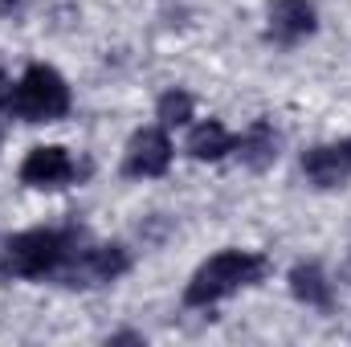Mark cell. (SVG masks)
<instances>
[{
	"mask_svg": "<svg viewBox=\"0 0 351 347\" xmlns=\"http://www.w3.org/2000/svg\"><path fill=\"white\" fill-rule=\"evenodd\" d=\"M82 246V229L66 225V229H25L16 237L4 241L0 250V278L4 282H37V278H58L62 265L74 258V250Z\"/></svg>",
	"mask_w": 351,
	"mask_h": 347,
	"instance_id": "6da1fadb",
	"label": "cell"
},
{
	"mask_svg": "<svg viewBox=\"0 0 351 347\" xmlns=\"http://www.w3.org/2000/svg\"><path fill=\"white\" fill-rule=\"evenodd\" d=\"M265 274H269V258L258 254V250H221L208 261H200L196 274L188 278L184 307H192V311L217 307V302H225V298L265 282Z\"/></svg>",
	"mask_w": 351,
	"mask_h": 347,
	"instance_id": "7a4b0ae2",
	"label": "cell"
},
{
	"mask_svg": "<svg viewBox=\"0 0 351 347\" xmlns=\"http://www.w3.org/2000/svg\"><path fill=\"white\" fill-rule=\"evenodd\" d=\"M4 106H8V115H16L21 123H58V119L70 115L74 94H70V82H66L53 66L33 62V66L16 78V86L8 90Z\"/></svg>",
	"mask_w": 351,
	"mask_h": 347,
	"instance_id": "3957f363",
	"label": "cell"
},
{
	"mask_svg": "<svg viewBox=\"0 0 351 347\" xmlns=\"http://www.w3.org/2000/svg\"><path fill=\"white\" fill-rule=\"evenodd\" d=\"M131 270V250L119 241H98V246H78L74 258L62 265L58 282L74 286V290H94V286H110Z\"/></svg>",
	"mask_w": 351,
	"mask_h": 347,
	"instance_id": "277c9868",
	"label": "cell"
},
{
	"mask_svg": "<svg viewBox=\"0 0 351 347\" xmlns=\"http://www.w3.org/2000/svg\"><path fill=\"white\" fill-rule=\"evenodd\" d=\"M172 135H168V127H139L131 139H127V152H123V176H131V180H160V176H168L172 168Z\"/></svg>",
	"mask_w": 351,
	"mask_h": 347,
	"instance_id": "5b68a950",
	"label": "cell"
},
{
	"mask_svg": "<svg viewBox=\"0 0 351 347\" xmlns=\"http://www.w3.org/2000/svg\"><path fill=\"white\" fill-rule=\"evenodd\" d=\"M21 184L25 188H41V192H53V188H66L78 180V164L74 156L62 147V143H37L29 147V156L21 160Z\"/></svg>",
	"mask_w": 351,
	"mask_h": 347,
	"instance_id": "8992f818",
	"label": "cell"
},
{
	"mask_svg": "<svg viewBox=\"0 0 351 347\" xmlns=\"http://www.w3.org/2000/svg\"><path fill=\"white\" fill-rule=\"evenodd\" d=\"M319 33V8L315 0H274L269 4V25L265 37L282 49H294L298 41Z\"/></svg>",
	"mask_w": 351,
	"mask_h": 347,
	"instance_id": "52a82bcc",
	"label": "cell"
},
{
	"mask_svg": "<svg viewBox=\"0 0 351 347\" xmlns=\"http://www.w3.org/2000/svg\"><path fill=\"white\" fill-rule=\"evenodd\" d=\"M302 176H306L319 192L343 188L351 180V135L339 139V143H319V147L302 152Z\"/></svg>",
	"mask_w": 351,
	"mask_h": 347,
	"instance_id": "ba28073f",
	"label": "cell"
},
{
	"mask_svg": "<svg viewBox=\"0 0 351 347\" xmlns=\"http://www.w3.org/2000/svg\"><path fill=\"white\" fill-rule=\"evenodd\" d=\"M233 152H237V160H241L250 172H265V168H274L278 156H282V135H278V127H274L269 119H254V123L237 135Z\"/></svg>",
	"mask_w": 351,
	"mask_h": 347,
	"instance_id": "9c48e42d",
	"label": "cell"
},
{
	"mask_svg": "<svg viewBox=\"0 0 351 347\" xmlns=\"http://www.w3.org/2000/svg\"><path fill=\"white\" fill-rule=\"evenodd\" d=\"M286 282H290V294L302 307H311V311H331L335 307V282L327 278V270L319 261H298Z\"/></svg>",
	"mask_w": 351,
	"mask_h": 347,
	"instance_id": "30bf717a",
	"label": "cell"
},
{
	"mask_svg": "<svg viewBox=\"0 0 351 347\" xmlns=\"http://www.w3.org/2000/svg\"><path fill=\"white\" fill-rule=\"evenodd\" d=\"M233 143H237V135H229V127H225L221 119H200V123L188 131L184 152H188L196 164H217V160H225V156L233 152Z\"/></svg>",
	"mask_w": 351,
	"mask_h": 347,
	"instance_id": "8fae6325",
	"label": "cell"
},
{
	"mask_svg": "<svg viewBox=\"0 0 351 347\" xmlns=\"http://www.w3.org/2000/svg\"><path fill=\"white\" fill-rule=\"evenodd\" d=\"M156 119H160V127H168V131H176V127H188L192 119H196V98L188 94V90H164L160 94V102H156Z\"/></svg>",
	"mask_w": 351,
	"mask_h": 347,
	"instance_id": "7c38bea8",
	"label": "cell"
},
{
	"mask_svg": "<svg viewBox=\"0 0 351 347\" xmlns=\"http://www.w3.org/2000/svg\"><path fill=\"white\" fill-rule=\"evenodd\" d=\"M339 278H343V282H348V286H351V254H348V261L339 265Z\"/></svg>",
	"mask_w": 351,
	"mask_h": 347,
	"instance_id": "4fadbf2b",
	"label": "cell"
},
{
	"mask_svg": "<svg viewBox=\"0 0 351 347\" xmlns=\"http://www.w3.org/2000/svg\"><path fill=\"white\" fill-rule=\"evenodd\" d=\"M8 90H12V86H8V78H4V70H0V106H4V98H8Z\"/></svg>",
	"mask_w": 351,
	"mask_h": 347,
	"instance_id": "5bb4252c",
	"label": "cell"
}]
</instances>
